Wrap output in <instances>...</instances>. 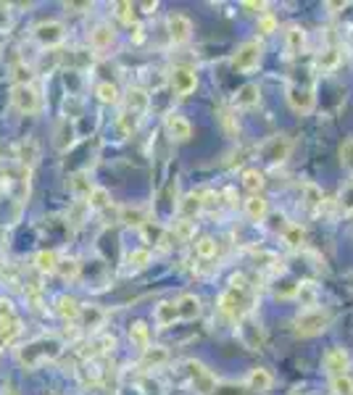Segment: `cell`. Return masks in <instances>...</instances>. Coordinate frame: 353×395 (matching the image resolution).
<instances>
[{
  "mask_svg": "<svg viewBox=\"0 0 353 395\" xmlns=\"http://www.w3.org/2000/svg\"><path fill=\"white\" fill-rule=\"evenodd\" d=\"M79 271H82V264L77 259H66V261H58V269H56V274H61L66 282H74L79 280Z\"/></svg>",
  "mask_w": 353,
  "mask_h": 395,
  "instance_id": "34",
  "label": "cell"
},
{
  "mask_svg": "<svg viewBox=\"0 0 353 395\" xmlns=\"http://www.w3.org/2000/svg\"><path fill=\"white\" fill-rule=\"evenodd\" d=\"M261 101V90L259 84H243L238 90V95H235V108H253V105H259Z\"/></svg>",
  "mask_w": 353,
  "mask_h": 395,
  "instance_id": "22",
  "label": "cell"
},
{
  "mask_svg": "<svg viewBox=\"0 0 353 395\" xmlns=\"http://www.w3.org/2000/svg\"><path fill=\"white\" fill-rule=\"evenodd\" d=\"M21 332V322L16 316H8V319H0V345L11 343L16 335Z\"/></svg>",
  "mask_w": 353,
  "mask_h": 395,
  "instance_id": "32",
  "label": "cell"
},
{
  "mask_svg": "<svg viewBox=\"0 0 353 395\" xmlns=\"http://www.w3.org/2000/svg\"><path fill=\"white\" fill-rule=\"evenodd\" d=\"M267 214H269V200L264 195H250L248 200H245V216L250 219V221H264L267 219Z\"/></svg>",
  "mask_w": 353,
  "mask_h": 395,
  "instance_id": "21",
  "label": "cell"
},
{
  "mask_svg": "<svg viewBox=\"0 0 353 395\" xmlns=\"http://www.w3.org/2000/svg\"><path fill=\"white\" fill-rule=\"evenodd\" d=\"M114 37H116L114 27H111L108 21H101V24H95L93 32H90V45H93V51L103 53L114 45Z\"/></svg>",
  "mask_w": 353,
  "mask_h": 395,
  "instance_id": "15",
  "label": "cell"
},
{
  "mask_svg": "<svg viewBox=\"0 0 353 395\" xmlns=\"http://www.w3.org/2000/svg\"><path fill=\"white\" fill-rule=\"evenodd\" d=\"M293 395H301V393H293Z\"/></svg>",
  "mask_w": 353,
  "mask_h": 395,
  "instance_id": "53",
  "label": "cell"
},
{
  "mask_svg": "<svg viewBox=\"0 0 353 395\" xmlns=\"http://www.w3.org/2000/svg\"><path fill=\"white\" fill-rule=\"evenodd\" d=\"M61 354H63L61 337L58 335H42V337H34V340L21 345L19 351H16V361L24 369H37V366L48 364V361H56Z\"/></svg>",
  "mask_w": 353,
  "mask_h": 395,
  "instance_id": "1",
  "label": "cell"
},
{
  "mask_svg": "<svg viewBox=\"0 0 353 395\" xmlns=\"http://www.w3.org/2000/svg\"><path fill=\"white\" fill-rule=\"evenodd\" d=\"M224 195H227V203H229V206H238L240 198H238V193H235V190L227 188V190H224Z\"/></svg>",
  "mask_w": 353,
  "mask_h": 395,
  "instance_id": "50",
  "label": "cell"
},
{
  "mask_svg": "<svg viewBox=\"0 0 353 395\" xmlns=\"http://www.w3.org/2000/svg\"><path fill=\"white\" fill-rule=\"evenodd\" d=\"M95 95H98V101L101 103H108V105H116L122 98H119V87L111 82H101L98 87H95Z\"/></svg>",
  "mask_w": 353,
  "mask_h": 395,
  "instance_id": "33",
  "label": "cell"
},
{
  "mask_svg": "<svg viewBox=\"0 0 353 395\" xmlns=\"http://www.w3.org/2000/svg\"><path fill=\"white\" fill-rule=\"evenodd\" d=\"M174 235H176V240H190L193 235H195V224L193 221H176V227H174Z\"/></svg>",
  "mask_w": 353,
  "mask_h": 395,
  "instance_id": "45",
  "label": "cell"
},
{
  "mask_svg": "<svg viewBox=\"0 0 353 395\" xmlns=\"http://www.w3.org/2000/svg\"><path fill=\"white\" fill-rule=\"evenodd\" d=\"M148 93L146 90H140V87H132L129 93H127V114H132L135 119H140V116L148 111Z\"/></svg>",
  "mask_w": 353,
  "mask_h": 395,
  "instance_id": "20",
  "label": "cell"
},
{
  "mask_svg": "<svg viewBox=\"0 0 353 395\" xmlns=\"http://www.w3.org/2000/svg\"><path fill=\"white\" fill-rule=\"evenodd\" d=\"M324 369H327L330 377L348 375V369H351V356H348V351L340 348V345L330 348V351L324 354Z\"/></svg>",
  "mask_w": 353,
  "mask_h": 395,
  "instance_id": "11",
  "label": "cell"
},
{
  "mask_svg": "<svg viewBox=\"0 0 353 395\" xmlns=\"http://www.w3.org/2000/svg\"><path fill=\"white\" fill-rule=\"evenodd\" d=\"M240 179H243V188L250 190V195H261V190H264V174H261L259 169H245L240 174Z\"/></svg>",
  "mask_w": 353,
  "mask_h": 395,
  "instance_id": "30",
  "label": "cell"
},
{
  "mask_svg": "<svg viewBox=\"0 0 353 395\" xmlns=\"http://www.w3.org/2000/svg\"><path fill=\"white\" fill-rule=\"evenodd\" d=\"M129 30H132V42H135V45H140V42L146 40V27H143L140 21H135Z\"/></svg>",
  "mask_w": 353,
  "mask_h": 395,
  "instance_id": "49",
  "label": "cell"
},
{
  "mask_svg": "<svg viewBox=\"0 0 353 395\" xmlns=\"http://www.w3.org/2000/svg\"><path fill=\"white\" fill-rule=\"evenodd\" d=\"M333 322V313L327 311V309H319V306H314V309H303L298 316H295V335H301V337H316V335H322L327 327Z\"/></svg>",
  "mask_w": 353,
  "mask_h": 395,
  "instance_id": "2",
  "label": "cell"
},
{
  "mask_svg": "<svg viewBox=\"0 0 353 395\" xmlns=\"http://www.w3.org/2000/svg\"><path fill=\"white\" fill-rule=\"evenodd\" d=\"M288 105H290L295 114L309 116L316 105V95H314V87H301V84H290L288 87Z\"/></svg>",
  "mask_w": 353,
  "mask_h": 395,
  "instance_id": "8",
  "label": "cell"
},
{
  "mask_svg": "<svg viewBox=\"0 0 353 395\" xmlns=\"http://www.w3.org/2000/svg\"><path fill=\"white\" fill-rule=\"evenodd\" d=\"M295 290H298V282H293V280H285V282H280V287L274 290V295L277 298H295Z\"/></svg>",
  "mask_w": 353,
  "mask_h": 395,
  "instance_id": "46",
  "label": "cell"
},
{
  "mask_svg": "<svg viewBox=\"0 0 353 395\" xmlns=\"http://www.w3.org/2000/svg\"><path fill=\"white\" fill-rule=\"evenodd\" d=\"M169 361V351L164 345H150L140 356V369H158Z\"/></svg>",
  "mask_w": 353,
  "mask_h": 395,
  "instance_id": "18",
  "label": "cell"
},
{
  "mask_svg": "<svg viewBox=\"0 0 353 395\" xmlns=\"http://www.w3.org/2000/svg\"><path fill=\"white\" fill-rule=\"evenodd\" d=\"M277 30H280V21L274 19L271 13H264V16H259V32L264 34V37H269V34H274Z\"/></svg>",
  "mask_w": 353,
  "mask_h": 395,
  "instance_id": "42",
  "label": "cell"
},
{
  "mask_svg": "<svg viewBox=\"0 0 353 395\" xmlns=\"http://www.w3.org/2000/svg\"><path fill=\"white\" fill-rule=\"evenodd\" d=\"M301 190H303V200H306V206L309 208L322 206V188H316L314 182H306Z\"/></svg>",
  "mask_w": 353,
  "mask_h": 395,
  "instance_id": "38",
  "label": "cell"
},
{
  "mask_svg": "<svg viewBox=\"0 0 353 395\" xmlns=\"http://www.w3.org/2000/svg\"><path fill=\"white\" fill-rule=\"evenodd\" d=\"M79 319H82L84 324H90V327H93V324L103 322V311H101V309H84V306H82V311H79ZM79 319H77V322H79ZM90 327H87V330H90Z\"/></svg>",
  "mask_w": 353,
  "mask_h": 395,
  "instance_id": "43",
  "label": "cell"
},
{
  "mask_svg": "<svg viewBox=\"0 0 353 395\" xmlns=\"http://www.w3.org/2000/svg\"><path fill=\"white\" fill-rule=\"evenodd\" d=\"M338 63H340V56H338V51H324L322 56H319V66H322L324 72H333Z\"/></svg>",
  "mask_w": 353,
  "mask_h": 395,
  "instance_id": "44",
  "label": "cell"
},
{
  "mask_svg": "<svg viewBox=\"0 0 353 395\" xmlns=\"http://www.w3.org/2000/svg\"><path fill=\"white\" fill-rule=\"evenodd\" d=\"M187 375H190V382L195 387L200 395H211L214 393V387H217V377L211 375V369H206V364H200L195 358H190L185 364Z\"/></svg>",
  "mask_w": 353,
  "mask_h": 395,
  "instance_id": "6",
  "label": "cell"
},
{
  "mask_svg": "<svg viewBox=\"0 0 353 395\" xmlns=\"http://www.w3.org/2000/svg\"><path fill=\"white\" fill-rule=\"evenodd\" d=\"M295 298L301 301V306H306V309H314V306H316V287H314V282H298Z\"/></svg>",
  "mask_w": 353,
  "mask_h": 395,
  "instance_id": "35",
  "label": "cell"
},
{
  "mask_svg": "<svg viewBox=\"0 0 353 395\" xmlns=\"http://www.w3.org/2000/svg\"><path fill=\"white\" fill-rule=\"evenodd\" d=\"M333 393L335 395H353V380L348 375L333 377Z\"/></svg>",
  "mask_w": 353,
  "mask_h": 395,
  "instance_id": "41",
  "label": "cell"
},
{
  "mask_svg": "<svg viewBox=\"0 0 353 395\" xmlns=\"http://www.w3.org/2000/svg\"><path fill=\"white\" fill-rule=\"evenodd\" d=\"M271 385H274V377H271V372H269V369H264V366L250 369L248 377H245V387H248L250 393H256V395L269 393Z\"/></svg>",
  "mask_w": 353,
  "mask_h": 395,
  "instance_id": "13",
  "label": "cell"
},
{
  "mask_svg": "<svg viewBox=\"0 0 353 395\" xmlns=\"http://www.w3.org/2000/svg\"><path fill=\"white\" fill-rule=\"evenodd\" d=\"M114 11H116V16H119V21L122 24H127V27H132L135 24V6L132 3H127V0H122V3H114Z\"/></svg>",
  "mask_w": 353,
  "mask_h": 395,
  "instance_id": "37",
  "label": "cell"
},
{
  "mask_svg": "<svg viewBox=\"0 0 353 395\" xmlns=\"http://www.w3.org/2000/svg\"><path fill=\"white\" fill-rule=\"evenodd\" d=\"M72 143H74L72 124H69V119H61V122H58V129H56V148L63 153V150H69V148H72Z\"/></svg>",
  "mask_w": 353,
  "mask_h": 395,
  "instance_id": "31",
  "label": "cell"
},
{
  "mask_svg": "<svg viewBox=\"0 0 353 395\" xmlns=\"http://www.w3.org/2000/svg\"><path fill=\"white\" fill-rule=\"evenodd\" d=\"M164 127H167V135L172 137L174 143H187V140L193 137V124L179 114H169Z\"/></svg>",
  "mask_w": 353,
  "mask_h": 395,
  "instance_id": "14",
  "label": "cell"
},
{
  "mask_svg": "<svg viewBox=\"0 0 353 395\" xmlns=\"http://www.w3.org/2000/svg\"><path fill=\"white\" fill-rule=\"evenodd\" d=\"M176 311H179V319L193 322V319H198V316H200V301H198L195 295L185 292V295L176 301Z\"/></svg>",
  "mask_w": 353,
  "mask_h": 395,
  "instance_id": "23",
  "label": "cell"
},
{
  "mask_svg": "<svg viewBox=\"0 0 353 395\" xmlns=\"http://www.w3.org/2000/svg\"><path fill=\"white\" fill-rule=\"evenodd\" d=\"M282 240H285L290 248H301L303 242H306V229H303L301 224L290 221V224L282 227Z\"/></svg>",
  "mask_w": 353,
  "mask_h": 395,
  "instance_id": "29",
  "label": "cell"
},
{
  "mask_svg": "<svg viewBox=\"0 0 353 395\" xmlns=\"http://www.w3.org/2000/svg\"><path fill=\"white\" fill-rule=\"evenodd\" d=\"M79 311H82V306H79L77 298H72V295H58V298H56V313L61 316L63 322H77V319H79Z\"/></svg>",
  "mask_w": 353,
  "mask_h": 395,
  "instance_id": "19",
  "label": "cell"
},
{
  "mask_svg": "<svg viewBox=\"0 0 353 395\" xmlns=\"http://www.w3.org/2000/svg\"><path fill=\"white\" fill-rule=\"evenodd\" d=\"M34 269L40 271V274H56V269H58V253L51 248L40 250L34 256Z\"/></svg>",
  "mask_w": 353,
  "mask_h": 395,
  "instance_id": "25",
  "label": "cell"
},
{
  "mask_svg": "<svg viewBox=\"0 0 353 395\" xmlns=\"http://www.w3.org/2000/svg\"><path fill=\"white\" fill-rule=\"evenodd\" d=\"M200 211H203L200 193H187V195L176 203V216H179V221H193Z\"/></svg>",
  "mask_w": 353,
  "mask_h": 395,
  "instance_id": "16",
  "label": "cell"
},
{
  "mask_svg": "<svg viewBox=\"0 0 353 395\" xmlns=\"http://www.w3.org/2000/svg\"><path fill=\"white\" fill-rule=\"evenodd\" d=\"M11 105L24 116H34L40 111V93L32 82L11 87Z\"/></svg>",
  "mask_w": 353,
  "mask_h": 395,
  "instance_id": "3",
  "label": "cell"
},
{
  "mask_svg": "<svg viewBox=\"0 0 353 395\" xmlns=\"http://www.w3.org/2000/svg\"><path fill=\"white\" fill-rule=\"evenodd\" d=\"M129 343L140 348V351H146L150 348V327L146 322H135L129 327Z\"/></svg>",
  "mask_w": 353,
  "mask_h": 395,
  "instance_id": "27",
  "label": "cell"
},
{
  "mask_svg": "<svg viewBox=\"0 0 353 395\" xmlns=\"http://www.w3.org/2000/svg\"><path fill=\"white\" fill-rule=\"evenodd\" d=\"M261 53H264V45H261L259 40H245L238 51H235V56H232V69L240 74L253 72L261 63Z\"/></svg>",
  "mask_w": 353,
  "mask_h": 395,
  "instance_id": "4",
  "label": "cell"
},
{
  "mask_svg": "<svg viewBox=\"0 0 353 395\" xmlns=\"http://www.w3.org/2000/svg\"><path fill=\"white\" fill-rule=\"evenodd\" d=\"M293 140L288 135H274L261 145V156L267 158L269 164H285L290 158Z\"/></svg>",
  "mask_w": 353,
  "mask_h": 395,
  "instance_id": "7",
  "label": "cell"
},
{
  "mask_svg": "<svg viewBox=\"0 0 353 395\" xmlns=\"http://www.w3.org/2000/svg\"><path fill=\"white\" fill-rule=\"evenodd\" d=\"M245 11H267V3H243Z\"/></svg>",
  "mask_w": 353,
  "mask_h": 395,
  "instance_id": "51",
  "label": "cell"
},
{
  "mask_svg": "<svg viewBox=\"0 0 353 395\" xmlns=\"http://www.w3.org/2000/svg\"><path fill=\"white\" fill-rule=\"evenodd\" d=\"M167 32H169V40L174 42V45H185L193 37V21L185 13H169Z\"/></svg>",
  "mask_w": 353,
  "mask_h": 395,
  "instance_id": "9",
  "label": "cell"
},
{
  "mask_svg": "<svg viewBox=\"0 0 353 395\" xmlns=\"http://www.w3.org/2000/svg\"><path fill=\"white\" fill-rule=\"evenodd\" d=\"M84 206L90 208V211H103V208L111 206V193H108L105 188H98V185H93V190L87 193Z\"/></svg>",
  "mask_w": 353,
  "mask_h": 395,
  "instance_id": "26",
  "label": "cell"
},
{
  "mask_svg": "<svg viewBox=\"0 0 353 395\" xmlns=\"http://www.w3.org/2000/svg\"><path fill=\"white\" fill-rule=\"evenodd\" d=\"M150 261H153V253H150V250L135 248V250H129V253H127V269L140 271V269H146Z\"/></svg>",
  "mask_w": 353,
  "mask_h": 395,
  "instance_id": "28",
  "label": "cell"
},
{
  "mask_svg": "<svg viewBox=\"0 0 353 395\" xmlns=\"http://www.w3.org/2000/svg\"><path fill=\"white\" fill-rule=\"evenodd\" d=\"M217 250H219V245H217V240L214 238H200L195 242V253L200 256V259H214V256H217Z\"/></svg>",
  "mask_w": 353,
  "mask_h": 395,
  "instance_id": "39",
  "label": "cell"
},
{
  "mask_svg": "<svg viewBox=\"0 0 353 395\" xmlns=\"http://www.w3.org/2000/svg\"><path fill=\"white\" fill-rule=\"evenodd\" d=\"M285 48H288V56H298L306 48V30L301 24H288L285 27Z\"/></svg>",
  "mask_w": 353,
  "mask_h": 395,
  "instance_id": "17",
  "label": "cell"
},
{
  "mask_svg": "<svg viewBox=\"0 0 353 395\" xmlns=\"http://www.w3.org/2000/svg\"><path fill=\"white\" fill-rule=\"evenodd\" d=\"M143 8H146V13H153L158 8V3H143Z\"/></svg>",
  "mask_w": 353,
  "mask_h": 395,
  "instance_id": "52",
  "label": "cell"
},
{
  "mask_svg": "<svg viewBox=\"0 0 353 395\" xmlns=\"http://www.w3.org/2000/svg\"><path fill=\"white\" fill-rule=\"evenodd\" d=\"M172 87H174V93L179 95V98H187V95L195 93V87H198L195 69H190V66H174V69H172Z\"/></svg>",
  "mask_w": 353,
  "mask_h": 395,
  "instance_id": "10",
  "label": "cell"
},
{
  "mask_svg": "<svg viewBox=\"0 0 353 395\" xmlns=\"http://www.w3.org/2000/svg\"><path fill=\"white\" fill-rule=\"evenodd\" d=\"M211 395H256V393H250L248 387H245V382H217Z\"/></svg>",
  "mask_w": 353,
  "mask_h": 395,
  "instance_id": "36",
  "label": "cell"
},
{
  "mask_svg": "<svg viewBox=\"0 0 353 395\" xmlns=\"http://www.w3.org/2000/svg\"><path fill=\"white\" fill-rule=\"evenodd\" d=\"M122 221H124V224H135V227H143V224L148 221V216L137 206L135 208L127 206V208H122Z\"/></svg>",
  "mask_w": 353,
  "mask_h": 395,
  "instance_id": "40",
  "label": "cell"
},
{
  "mask_svg": "<svg viewBox=\"0 0 353 395\" xmlns=\"http://www.w3.org/2000/svg\"><path fill=\"white\" fill-rule=\"evenodd\" d=\"M351 282H353V277H351Z\"/></svg>",
  "mask_w": 353,
  "mask_h": 395,
  "instance_id": "54",
  "label": "cell"
},
{
  "mask_svg": "<svg viewBox=\"0 0 353 395\" xmlns=\"http://www.w3.org/2000/svg\"><path fill=\"white\" fill-rule=\"evenodd\" d=\"M340 164H343L345 169H353V137L345 140L343 145H340Z\"/></svg>",
  "mask_w": 353,
  "mask_h": 395,
  "instance_id": "47",
  "label": "cell"
},
{
  "mask_svg": "<svg viewBox=\"0 0 353 395\" xmlns=\"http://www.w3.org/2000/svg\"><path fill=\"white\" fill-rule=\"evenodd\" d=\"M32 37H34V42H40L42 48H56V45H61L63 37H66V27L56 19L40 21V24L32 27Z\"/></svg>",
  "mask_w": 353,
  "mask_h": 395,
  "instance_id": "5",
  "label": "cell"
},
{
  "mask_svg": "<svg viewBox=\"0 0 353 395\" xmlns=\"http://www.w3.org/2000/svg\"><path fill=\"white\" fill-rule=\"evenodd\" d=\"M243 306H245V298H243V290H224L219 295V311L229 316V319H238L243 313Z\"/></svg>",
  "mask_w": 353,
  "mask_h": 395,
  "instance_id": "12",
  "label": "cell"
},
{
  "mask_svg": "<svg viewBox=\"0 0 353 395\" xmlns=\"http://www.w3.org/2000/svg\"><path fill=\"white\" fill-rule=\"evenodd\" d=\"M153 319H156L158 327H172V324L179 319V311H176V303L172 301H161L153 311Z\"/></svg>",
  "mask_w": 353,
  "mask_h": 395,
  "instance_id": "24",
  "label": "cell"
},
{
  "mask_svg": "<svg viewBox=\"0 0 353 395\" xmlns=\"http://www.w3.org/2000/svg\"><path fill=\"white\" fill-rule=\"evenodd\" d=\"M11 27V6L0 3V32H8Z\"/></svg>",
  "mask_w": 353,
  "mask_h": 395,
  "instance_id": "48",
  "label": "cell"
}]
</instances>
